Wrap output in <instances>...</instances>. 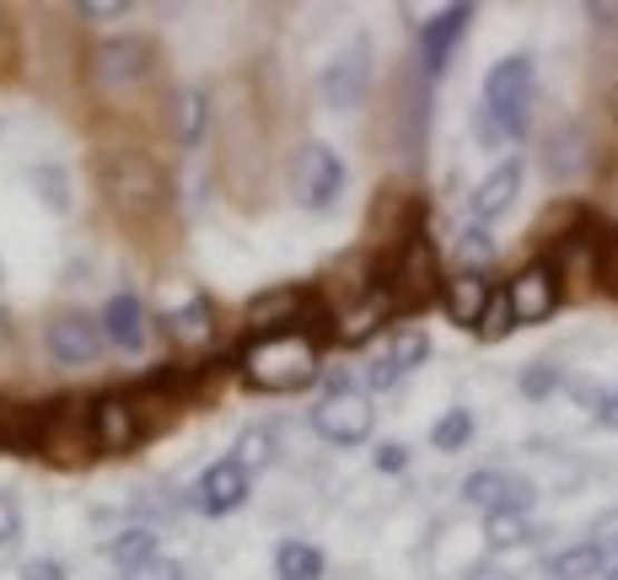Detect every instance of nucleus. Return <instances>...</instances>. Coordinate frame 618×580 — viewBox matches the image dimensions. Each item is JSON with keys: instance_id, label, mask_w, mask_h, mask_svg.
I'll return each mask as SVG.
<instances>
[{"instance_id": "39", "label": "nucleus", "mask_w": 618, "mask_h": 580, "mask_svg": "<svg viewBox=\"0 0 618 580\" xmlns=\"http://www.w3.org/2000/svg\"><path fill=\"white\" fill-rule=\"evenodd\" d=\"M6 334H11V323H6V312H0V344H6Z\"/></svg>"}, {"instance_id": "18", "label": "nucleus", "mask_w": 618, "mask_h": 580, "mask_svg": "<svg viewBox=\"0 0 618 580\" xmlns=\"http://www.w3.org/2000/svg\"><path fill=\"white\" fill-rule=\"evenodd\" d=\"M388 317H393V291L376 285V291H366V302L350 306V312L340 317L334 338H340V344H361V338H371L376 328H388Z\"/></svg>"}, {"instance_id": "40", "label": "nucleus", "mask_w": 618, "mask_h": 580, "mask_svg": "<svg viewBox=\"0 0 618 580\" xmlns=\"http://www.w3.org/2000/svg\"><path fill=\"white\" fill-rule=\"evenodd\" d=\"M608 580H618V564H614V570H608Z\"/></svg>"}, {"instance_id": "31", "label": "nucleus", "mask_w": 618, "mask_h": 580, "mask_svg": "<svg viewBox=\"0 0 618 580\" xmlns=\"http://www.w3.org/2000/svg\"><path fill=\"white\" fill-rule=\"evenodd\" d=\"M17 538H22V505H17V494L0 489V549L17 543Z\"/></svg>"}, {"instance_id": "29", "label": "nucleus", "mask_w": 618, "mask_h": 580, "mask_svg": "<svg viewBox=\"0 0 618 580\" xmlns=\"http://www.w3.org/2000/svg\"><path fill=\"white\" fill-rule=\"evenodd\" d=\"M511 328H517V317H511L506 291H490V306H484V317H479V334H484V338H506Z\"/></svg>"}, {"instance_id": "7", "label": "nucleus", "mask_w": 618, "mask_h": 580, "mask_svg": "<svg viewBox=\"0 0 618 580\" xmlns=\"http://www.w3.org/2000/svg\"><path fill=\"white\" fill-rule=\"evenodd\" d=\"M43 350H49V361L65 371H81V366H97L102 361V350H108V338H102V323H97L92 312H55L49 317V328H43Z\"/></svg>"}, {"instance_id": "3", "label": "nucleus", "mask_w": 618, "mask_h": 580, "mask_svg": "<svg viewBox=\"0 0 618 580\" xmlns=\"http://www.w3.org/2000/svg\"><path fill=\"white\" fill-rule=\"evenodd\" d=\"M102 194H108V205L119 215H156L161 210V199H167V178H161V167H156L151 156L140 151H119L102 161Z\"/></svg>"}, {"instance_id": "17", "label": "nucleus", "mask_w": 618, "mask_h": 580, "mask_svg": "<svg viewBox=\"0 0 618 580\" xmlns=\"http://www.w3.org/2000/svg\"><path fill=\"white\" fill-rule=\"evenodd\" d=\"M490 279L479 275V269H463V275L447 279V317L458 323V328H479V317H484V306H490Z\"/></svg>"}, {"instance_id": "34", "label": "nucleus", "mask_w": 618, "mask_h": 580, "mask_svg": "<svg viewBox=\"0 0 618 580\" xmlns=\"http://www.w3.org/2000/svg\"><path fill=\"white\" fill-rule=\"evenodd\" d=\"M376 468H382V473H403V468H409V452H403L399 441H388V446H376Z\"/></svg>"}, {"instance_id": "23", "label": "nucleus", "mask_w": 618, "mask_h": 580, "mask_svg": "<svg viewBox=\"0 0 618 580\" xmlns=\"http://www.w3.org/2000/svg\"><path fill=\"white\" fill-rule=\"evenodd\" d=\"M167 334L178 338V344H205V338L216 334V312H210V302H205V296H188V302L167 317Z\"/></svg>"}, {"instance_id": "14", "label": "nucleus", "mask_w": 618, "mask_h": 580, "mask_svg": "<svg viewBox=\"0 0 618 580\" xmlns=\"http://www.w3.org/2000/svg\"><path fill=\"white\" fill-rule=\"evenodd\" d=\"M517 194H522V161L517 156H506V161H494L490 173L479 178V188H473V199H468V210H473V220H500V215L517 205Z\"/></svg>"}, {"instance_id": "11", "label": "nucleus", "mask_w": 618, "mask_h": 580, "mask_svg": "<svg viewBox=\"0 0 618 580\" xmlns=\"http://www.w3.org/2000/svg\"><path fill=\"white\" fill-rule=\"evenodd\" d=\"M506 302H511V317H517V323H543V317H555V306H559L555 264H527L522 275L506 285Z\"/></svg>"}, {"instance_id": "6", "label": "nucleus", "mask_w": 618, "mask_h": 580, "mask_svg": "<svg viewBox=\"0 0 618 580\" xmlns=\"http://www.w3.org/2000/svg\"><path fill=\"white\" fill-rule=\"evenodd\" d=\"M291 194H296V205L312 215L334 210L344 194V161L340 151H328V146H302L296 151V167H291Z\"/></svg>"}, {"instance_id": "35", "label": "nucleus", "mask_w": 618, "mask_h": 580, "mask_svg": "<svg viewBox=\"0 0 618 580\" xmlns=\"http://www.w3.org/2000/svg\"><path fill=\"white\" fill-rule=\"evenodd\" d=\"M463 258H468V264H484V258H494V243L484 237V232H468V237H463Z\"/></svg>"}, {"instance_id": "38", "label": "nucleus", "mask_w": 618, "mask_h": 580, "mask_svg": "<svg viewBox=\"0 0 618 580\" xmlns=\"http://www.w3.org/2000/svg\"><path fill=\"white\" fill-rule=\"evenodd\" d=\"M597 420H602L608 430H618V387H614L608 397H602V403H597Z\"/></svg>"}, {"instance_id": "15", "label": "nucleus", "mask_w": 618, "mask_h": 580, "mask_svg": "<svg viewBox=\"0 0 618 580\" xmlns=\"http://www.w3.org/2000/svg\"><path fill=\"white\" fill-rule=\"evenodd\" d=\"M468 22H473V6H447L431 28L420 32V60H425V76H447V65H452V55H458Z\"/></svg>"}, {"instance_id": "12", "label": "nucleus", "mask_w": 618, "mask_h": 580, "mask_svg": "<svg viewBox=\"0 0 618 580\" xmlns=\"http://www.w3.org/2000/svg\"><path fill=\"white\" fill-rule=\"evenodd\" d=\"M463 500L473 511H484V517H494V511H527L532 505V484L511 479V473H494V468H479V473H468Z\"/></svg>"}, {"instance_id": "36", "label": "nucleus", "mask_w": 618, "mask_h": 580, "mask_svg": "<svg viewBox=\"0 0 618 580\" xmlns=\"http://www.w3.org/2000/svg\"><path fill=\"white\" fill-rule=\"evenodd\" d=\"M22 580H65V570L55 559H32V564H22Z\"/></svg>"}, {"instance_id": "25", "label": "nucleus", "mask_w": 618, "mask_h": 580, "mask_svg": "<svg viewBox=\"0 0 618 580\" xmlns=\"http://www.w3.org/2000/svg\"><path fill=\"white\" fill-rule=\"evenodd\" d=\"M108 559H114V570H140L146 559H156V532L151 527H129V532H119L114 543H108Z\"/></svg>"}, {"instance_id": "22", "label": "nucleus", "mask_w": 618, "mask_h": 580, "mask_svg": "<svg viewBox=\"0 0 618 580\" xmlns=\"http://www.w3.org/2000/svg\"><path fill=\"white\" fill-rule=\"evenodd\" d=\"M328 570V559L317 543H302V538H291V543H279L275 549V576L279 580H323Z\"/></svg>"}, {"instance_id": "37", "label": "nucleus", "mask_w": 618, "mask_h": 580, "mask_svg": "<svg viewBox=\"0 0 618 580\" xmlns=\"http://www.w3.org/2000/svg\"><path fill=\"white\" fill-rule=\"evenodd\" d=\"M549 387H555V382H549V366H538V371H527V376H522V393L527 397H543Z\"/></svg>"}, {"instance_id": "10", "label": "nucleus", "mask_w": 618, "mask_h": 580, "mask_svg": "<svg viewBox=\"0 0 618 580\" xmlns=\"http://www.w3.org/2000/svg\"><path fill=\"white\" fill-rule=\"evenodd\" d=\"M425 355H431V338H425V328H399V334H388L382 344H376V355L366 361V387H376V393L399 387L403 376L420 366Z\"/></svg>"}, {"instance_id": "4", "label": "nucleus", "mask_w": 618, "mask_h": 580, "mask_svg": "<svg viewBox=\"0 0 618 580\" xmlns=\"http://www.w3.org/2000/svg\"><path fill=\"white\" fill-rule=\"evenodd\" d=\"M371 425H376L371 397L361 393V387H350V382H334L328 393L312 403V430H317L323 441H334V446H361V441H371Z\"/></svg>"}, {"instance_id": "28", "label": "nucleus", "mask_w": 618, "mask_h": 580, "mask_svg": "<svg viewBox=\"0 0 618 580\" xmlns=\"http://www.w3.org/2000/svg\"><path fill=\"white\" fill-rule=\"evenodd\" d=\"M527 511H494L484 517V538H490V549H522L527 543Z\"/></svg>"}, {"instance_id": "30", "label": "nucleus", "mask_w": 618, "mask_h": 580, "mask_svg": "<svg viewBox=\"0 0 618 580\" xmlns=\"http://www.w3.org/2000/svg\"><path fill=\"white\" fill-rule=\"evenodd\" d=\"M597 285L618 296V232H608V237L597 243Z\"/></svg>"}, {"instance_id": "33", "label": "nucleus", "mask_w": 618, "mask_h": 580, "mask_svg": "<svg viewBox=\"0 0 618 580\" xmlns=\"http://www.w3.org/2000/svg\"><path fill=\"white\" fill-rule=\"evenodd\" d=\"M81 17H87V22H119V17H129V6H124V0H87Z\"/></svg>"}, {"instance_id": "42", "label": "nucleus", "mask_w": 618, "mask_h": 580, "mask_svg": "<svg viewBox=\"0 0 618 580\" xmlns=\"http://www.w3.org/2000/svg\"><path fill=\"white\" fill-rule=\"evenodd\" d=\"M0 279H6V269H0Z\"/></svg>"}, {"instance_id": "13", "label": "nucleus", "mask_w": 618, "mask_h": 580, "mask_svg": "<svg viewBox=\"0 0 618 580\" xmlns=\"http://www.w3.org/2000/svg\"><path fill=\"white\" fill-rule=\"evenodd\" d=\"M247 489H253V479H247L232 458H220V462L205 468V479H199V489H194V500H199L205 517H232V511H243Z\"/></svg>"}, {"instance_id": "24", "label": "nucleus", "mask_w": 618, "mask_h": 580, "mask_svg": "<svg viewBox=\"0 0 618 580\" xmlns=\"http://www.w3.org/2000/svg\"><path fill=\"white\" fill-rule=\"evenodd\" d=\"M275 452H279L275 430H269V425H247L243 435H237V446H232V462H237L247 479H253V473H264V468L275 462Z\"/></svg>"}, {"instance_id": "16", "label": "nucleus", "mask_w": 618, "mask_h": 580, "mask_svg": "<svg viewBox=\"0 0 618 580\" xmlns=\"http://www.w3.org/2000/svg\"><path fill=\"white\" fill-rule=\"evenodd\" d=\"M97 323H102V338H108L114 350H124V355H140V350H146V306H140V296H129V291L108 296Z\"/></svg>"}, {"instance_id": "5", "label": "nucleus", "mask_w": 618, "mask_h": 580, "mask_svg": "<svg viewBox=\"0 0 618 580\" xmlns=\"http://www.w3.org/2000/svg\"><path fill=\"white\" fill-rule=\"evenodd\" d=\"M151 70V43L124 32V38H102L92 55H87V81L97 92H135Z\"/></svg>"}, {"instance_id": "8", "label": "nucleus", "mask_w": 618, "mask_h": 580, "mask_svg": "<svg viewBox=\"0 0 618 580\" xmlns=\"http://www.w3.org/2000/svg\"><path fill=\"white\" fill-rule=\"evenodd\" d=\"M87 435H92V452L102 458H124V452H135L140 446V435H146V420H140V409L129 403V397L108 393L92 403V414H87Z\"/></svg>"}, {"instance_id": "32", "label": "nucleus", "mask_w": 618, "mask_h": 580, "mask_svg": "<svg viewBox=\"0 0 618 580\" xmlns=\"http://www.w3.org/2000/svg\"><path fill=\"white\" fill-rule=\"evenodd\" d=\"M124 580H184V564H178V559H161V553H156V559H146L140 570H129Z\"/></svg>"}, {"instance_id": "21", "label": "nucleus", "mask_w": 618, "mask_h": 580, "mask_svg": "<svg viewBox=\"0 0 618 580\" xmlns=\"http://www.w3.org/2000/svg\"><path fill=\"white\" fill-rule=\"evenodd\" d=\"M435 291H441L435 253L425 243H409V247H403V275H399V291H393V296H409V302H420V296H435Z\"/></svg>"}, {"instance_id": "19", "label": "nucleus", "mask_w": 618, "mask_h": 580, "mask_svg": "<svg viewBox=\"0 0 618 580\" xmlns=\"http://www.w3.org/2000/svg\"><path fill=\"white\" fill-rule=\"evenodd\" d=\"M302 312H307L302 291H269L247 306V323H253V334H279V328H302Z\"/></svg>"}, {"instance_id": "41", "label": "nucleus", "mask_w": 618, "mask_h": 580, "mask_svg": "<svg viewBox=\"0 0 618 580\" xmlns=\"http://www.w3.org/2000/svg\"><path fill=\"white\" fill-rule=\"evenodd\" d=\"M0 441H6V425H0Z\"/></svg>"}, {"instance_id": "20", "label": "nucleus", "mask_w": 618, "mask_h": 580, "mask_svg": "<svg viewBox=\"0 0 618 580\" xmlns=\"http://www.w3.org/2000/svg\"><path fill=\"white\" fill-rule=\"evenodd\" d=\"M210 129V97L205 87H178L173 92V140L178 146H199Z\"/></svg>"}, {"instance_id": "9", "label": "nucleus", "mask_w": 618, "mask_h": 580, "mask_svg": "<svg viewBox=\"0 0 618 580\" xmlns=\"http://www.w3.org/2000/svg\"><path fill=\"white\" fill-rule=\"evenodd\" d=\"M371 87V38H350L334 60L323 65V76H317V97L328 102V108H355Z\"/></svg>"}, {"instance_id": "27", "label": "nucleus", "mask_w": 618, "mask_h": 580, "mask_svg": "<svg viewBox=\"0 0 618 580\" xmlns=\"http://www.w3.org/2000/svg\"><path fill=\"white\" fill-rule=\"evenodd\" d=\"M468 441H473V414L468 409H447L431 430V446L435 452H463Z\"/></svg>"}, {"instance_id": "1", "label": "nucleus", "mask_w": 618, "mask_h": 580, "mask_svg": "<svg viewBox=\"0 0 618 580\" xmlns=\"http://www.w3.org/2000/svg\"><path fill=\"white\" fill-rule=\"evenodd\" d=\"M323 366V350L307 328H279V334H258L243 350V376L264 393H296L307 387Z\"/></svg>"}, {"instance_id": "2", "label": "nucleus", "mask_w": 618, "mask_h": 580, "mask_svg": "<svg viewBox=\"0 0 618 580\" xmlns=\"http://www.w3.org/2000/svg\"><path fill=\"white\" fill-rule=\"evenodd\" d=\"M527 108H532V60L527 55H506L484 81V124L479 135L500 140V135H527Z\"/></svg>"}, {"instance_id": "26", "label": "nucleus", "mask_w": 618, "mask_h": 580, "mask_svg": "<svg viewBox=\"0 0 618 580\" xmlns=\"http://www.w3.org/2000/svg\"><path fill=\"white\" fill-rule=\"evenodd\" d=\"M549 570H555L559 580H591L597 570H602V549H597V543H576V549H559L555 559H549Z\"/></svg>"}]
</instances>
